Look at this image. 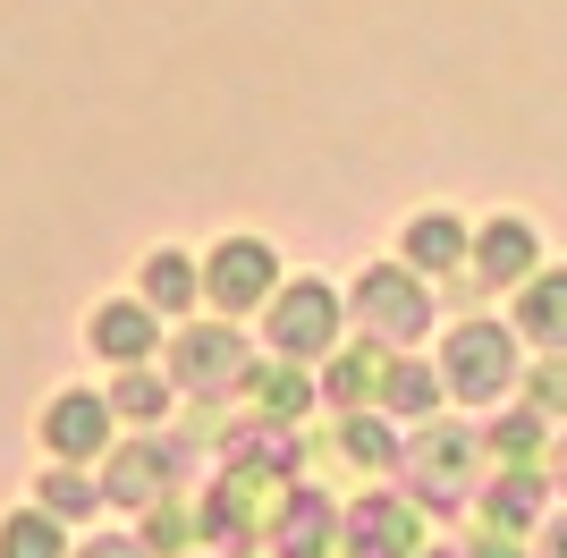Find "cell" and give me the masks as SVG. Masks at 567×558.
<instances>
[{
	"instance_id": "obj_1",
	"label": "cell",
	"mask_w": 567,
	"mask_h": 558,
	"mask_svg": "<svg viewBox=\"0 0 567 558\" xmlns=\"http://www.w3.org/2000/svg\"><path fill=\"white\" fill-rule=\"evenodd\" d=\"M271 288H280V262H271L262 237H229V246H213V262H204V297H213L220 313H246V304H262Z\"/></svg>"
},
{
	"instance_id": "obj_2",
	"label": "cell",
	"mask_w": 567,
	"mask_h": 558,
	"mask_svg": "<svg viewBox=\"0 0 567 558\" xmlns=\"http://www.w3.org/2000/svg\"><path fill=\"white\" fill-rule=\"evenodd\" d=\"M508 381H517V339L499 322H466L450 339V390L457 397H499Z\"/></svg>"
},
{
	"instance_id": "obj_3",
	"label": "cell",
	"mask_w": 567,
	"mask_h": 558,
	"mask_svg": "<svg viewBox=\"0 0 567 558\" xmlns=\"http://www.w3.org/2000/svg\"><path fill=\"white\" fill-rule=\"evenodd\" d=\"M339 339V297L322 279H297L280 304H271V348L280 355H322Z\"/></svg>"
},
{
	"instance_id": "obj_4",
	"label": "cell",
	"mask_w": 567,
	"mask_h": 558,
	"mask_svg": "<svg viewBox=\"0 0 567 558\" xmlns=\"http://www.w3.org/2000/svg\"><path fill=\"white\" fill-rule=\"evenodd\" d=\"M43 448L60 465H85L94 448H111V397H94V390H60L43 406Z\"/></svg>"
},
{
	"instance_id": "obj_5",
	"label": "cell",
	"mask_w": 567,
	"mask_h": 558,
	"mask_svg": "<svg viewBox=\"0 0 567 558\" xmlns=\"http://www.w3.org/2000/svg\"><path fill=\"white\" fill-rule=\"evenodd\" d=\"M474 465H483V441H474V432H450V423H441V432H432V441H415V499H432V508H450V499H466L474 490Z\"/></svg>"
},
{
	"instance_id": "obj_6",
	"label": "cell",
	"mask_w": 567,
	"mask_h": 558,
	"mask_svg": "<svg viewBox=\"0 0 567 558\" xmlns=\"http://www.w3.org/2000/svg\"><path fill=\"white\" fill-rule=\"evenodd\" d=\"M355 313H373L390 339H415V330L432 322V297L415 288V271H406V262H381V271L355 279Z\"/></svg>"
},
{
	"instance_id": "obj_7",
	"label": "cell",
	"mask_w": 567,
	"mask_h": 558,
	"mask_svg": "<svg viewBox=\"0 0 567 558\" xmlns=\"http://www.w3.org/2000/svg\"><path fill=\"white\" fill-rule=\"evenodd\" d=\"M237 330H187L178 339V381L187 390H220V381H237Z\"/></svg>"
},
{
	"instance_id": "obj_8",
	"label": "cell",
	"mask_w": 567,
	"mask_h": 558,
	"mask_svg": "<svg viewBox=\"0 0 567 558\" xmlns=\"http://www.w3.org/2000/svg\"><path fill=\"white\" fill-rule=\"evenodd\" d=\"M85 339H94L102 355H118V364H144V355H153V313H144V304H102L94 322H85Z\"/></svg>"
},
{
	"instance_id": "obj_9",
	"label": "cell",
	"mask_w": 567,
	"mask_h": 558,
	"mask_svg": "<svg viewBox=\"0 0 567 558\" xmlns=\"http://www.w3.org/2000/svg\"><path fill=\"white\" fill-rule=\"evenodd\" d=\"M381 550V558H415V508H399V499H364L355 508V558Z\"/></svg>"
},
{
	"instance_id": "obj_10",
	"label": "cell",
	"mask_w": 567,
	"mask_h": 558,
	"mask_svg": "<svg viewBox=\"0 0 567 558\" xmlns=\"http://www.w3.org/2000/svg\"><path fill=\"white\" fill-rule=\"evenodd\" d=\"M466 255V220L457 211H415V229H406V271H441V262Z\"/></svg>"
},
{
	"instance_id": "obj_11",
	"label": "cell",
	"mask_w": 567,
	"mask_h": 558,
	"mask_svg": "<svg viewBox=\"0 0 567 558\" xmlns=\"http://www.w3.org/2000/svg\"><path fill=\"white\" fill-rule=\"evenodd\" d=\"M517 322H525V339L567 348V271H543L534 288H525V297H517Z\"/></svg>"
},
{
	"instance_id": "obj_12",
	"label": "cell",
	"mask_w": 567,
	"mask_h": 558,
	"mask_svg": "<svg viewBox=\"0 0 567 558\" xmlns=\"http://www.w3.org/2000/svg\"><path fill=\"white\" fill-rule=\"evenodd\" d=\"M474 255H483V271H492V279H525V271H534V229L508 211V220H492V229H483V246H474Z\"/></svg>"
},
{
	"instance_id": "obj_13",
	"label": "cell",
	"mask_w": 567,
	"mask_h": 558,
	"mask_svg": "<svg viewBox=\"0 0 567 558\" xmlns=\"http://www.w3.org/2000/svg\"><path fill=\"white\" fill-rule=\"evenodd\" d=\"M144 304H162V313H187V304H195L187 255H153V262H144Z\"/></svg>"
},
{
	"instance_id": "obj_14",
	"label": "cell",
	"mask_w": 567,
	"mask_h": 558,
	"mask_svg": "<svg viewBox=\"0 0 567 558\" xmlns=\"http://www.w3.org/2000/svg\"><path fill=\"white\" fill-rule=\"evenodd\" d=\"M0 558H60V534H51V516H43V508L0 516Z\"/></svg>"
},
{
	"instance_id": "obj_15",
	"label": "cell",
	"mask_w": 567,
	"mask_h": 558,
	"mask_svg": "<svg viewBox=\"0 0 567 558\" xmlns=\"http://www.w3.org/2000/svg\"><path fill=\"white\" fill-rule=\"evenodd\" d=\"M102 490L85 474H43V516H94Z\"/></svg>"
},
{
	"instance_id": "obj_16",
	"label": "cell",
	"mask_w": 567,
	"mask_h": 558,
	"mask_svg": "<svg viewBox=\"0 0 567 558\" xmlns=\"http://www.w3.org/2000/svg\"><path fill=\"white\" fill-rule=\"evenodd\" d=\"M432 397H441V381H432V372H415V364H399V381H390V406H399V415H424Z\"/></svg>"
},
{
	"instance_id": "obj_17",
	"label": "cell",
	"mask_w": 567,
	"mask_h": 558,
	"mask_svg": "<svg viewBox=\"0 0 567 558\" xmlns=\"http://www.w3.org/2000/svg\"><path fill=\"white\" fill-rule=\"evenodd\" d=\"M543 558H567V516H550V534H543Z\"/></svg>"
},
{
	"instance_id": "obj_18",
	"label": "cell",
	"mask_w": 567,
	"mask_h": 558,
	"mask_svg": "<svg viewBox=\"0 0 567 558\" xmlns=\"http://www.w3.org/2000/svg\"><path fill=\"white\" fill-rule=\"evenodd\" d=\"M76 558H136L127 541H94V550H76Z\"/></svg>"
},
{
	"instance_id": "obj_19",
	"label": "cell",
	"mask_w": 567,
	"mask_h": 558,
	"mask_svg": "<svg viewBox=\"0 0 567 558\" xmlns=\"http://www.w3.org/2000/svg\"><path fill=\"white\" fill-rule=\"evenodd\" d=\"M559 483H567V441H559Z\"/></svg>"
},
{
	"instance_id": "obj_20",
	"label": "cell",
	"mask_w": 567,
	"mask_h": 558,
	"mask_svg": "<svg viewBox=\"0 0 567 558\" xmlns=\"http://www.w3.org/2000/svg\"><path fill=\"white\" fill-rule=\"evenodd\" d=\"M415 558H424V550H415ZM432 558H450V550H432Z\"/></svg>"
}]
</instances>
